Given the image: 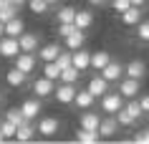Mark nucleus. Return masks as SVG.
Listing matches in <instances>:
<instances>
[{
    "instance_id": "1",
    "label": "nucleus",
    "mask_w": 149,
    "mask_h": 144,
    "mask_svg": "<svg viewBox=\"0 0 149 144\" xmlns=\"http://www.w3.org/2000/svg\"><path fill=\"white\" fill-rule=\"evenodd\" d=\"M119 94L124 96V99H136V96L141 94V81L121 76V79H119Z\"/></svg>"
},
{
    "instance_id": "2",
    "label": "nucleus",
    "mask_w": 149,
    "mask_h": 144,
    "mask_svg": "<svg viewBox=\"0 0 149 144\" xmlns=\"http://www.w3.org/2000/svg\"><path fill=\"white\" fill-rule=\"evenodd\" d=\"M124 106V96L119 94H111V91H106V94L101 96V111H106V114H116L119 109Z\"/></svg>"
},
{
    "instance_id": "3",
    "label": "nucleus",
    "mask_w": 149,
    "mask_h": 144,
    "mask_svg": "<svg viewBox=\"0 0 149 144\" xmlns=\"http://www.w3.org/2000/svg\"><path fill=\"white\" fill-rule=\"evenodd\" d=\"M38 134L40 136H46V139H51V136H56L58 134V129H61V121L56 119V116H40V121H38Z\"/></svg>"
},
{
    "instance_id": "4",
    "label": "nucleus",
    "mask_w": 149,
    "mask_h": 144,
    "mask_svg": "<svg viewBox=\"0 0 149 144\" xmlns=\"http://www.w3.org/2000/svg\"><path fill=\"white\" fill-rule=\"evenodd\" d=\"M13 66L20 68L25 76H31V73L36 71V53H25V51H20V53L13 58Z\"/></svg>"
},
{
    "instance_id": "5",
    "label": "nucleus",
    "mask_w": 149,
    "mask_h": 144,
    "mask_svg": "<svg viewBox=\"0 0 149 144\" xmlns=\"http://www.w3.org/2000/svg\"><path fill=\"white\" fill-rule=\"evenodd\" d=\"M31 88H33V94L38 96V99H48V96H53V91H56V81L46 79V76H40V79L33 81Z\"/></svg>"
},
{
    "instance_id": "6",
    "label": "nucleus",
    "mask_w": 149,
    "mask_h": 144,
    "mask_svg": "<svg viewBox=\"0 0 149 144\" xmlns=\"http://www.w3.org/2000/svg\"><path fill=\"white\" fill-rule=\"evenodd\" d=\"M18 53H20V43H18V38H13V35H3V38H0V56H3V58H15Z\"/></svg>"
},
{
    "instance_id": "7",
    "label": "nucleus",
    "mask_w": 149,
    "mask_h": 144,
    "mask_svg": "<svg viewBox=\"0 0 149 144\" xmlns=\"http://www.w3.org/2000/svg\"><path fill=\"white\" fill-rule=\"evenodd\" d=\"M53 96H56V101H58V104H63V106L73 104V96H76V83H61V86H56Z\"/></svg>"
},
{
    "instance_id": "8",
    "label": "nucleus",
    "mask_w": 149,
    "mask_h": 144,
    "mask_svg": "<svg viewBox=\"0 0 149 144\" xmlns=\"http://www.w3.org/2000/svg\"><path fill=\"white\" fill-rule=\"evenodd\" d=\"M18 43H20V51H25V53H36L40 46V38H38V33H20L18 35Z\"/></svg>"
},
{
    "instance_id": "9",
    "label": "nucleus",
    "mask_w": 149,
    "mask_h": 144,
    "mask_svg": "<svg viewBox=\"0 0 149 144\" xmlns=\"http://www.w3.org/2000/svg\"><path fill=\"white\" fill-rule=\"evenodd\" d=\"M40 109H43V104H40L38 96H33V99H25L23 104H20V111H23V116H25L28 121L36 119V116L40 114Z\"/></svg>"
},
{
    "instance_id": "10",
    "label": "nucleus",
    "mask_w": 149,
    "mask_h": 144,
    "mask_svg": "<svg viewBox=\"0 0 149 144\" xmlns=\"http://www.w3.org/2000/svg\"><path fill=\"white\" fill-rule=\"evenodd\" d=\"M61 51H63V48L58 46V43H46V46H38V51H36V56H38L40 61H43V63H48V61H56Z\"/></svg>"
},
{
    "instance_id": "11",
    "label": "nucleus",
    "mask_w": 149,
    "mask_h": 144,
    "mask_svg": "<svg viewBox=\"0 0 149 144\" xmlns=\"http://www.w3.org/2000/svg\"><path fill=\"white\" fill-rule=\"evenodd\" d=\"M119 15H121V23L124 25H136L139 23V20H144V10L139 8V5H129V8L124 10V13H119Z\"/></svg>"
},
{
    "instance_id": "12",
    "label": "nucleus",
    "mask_w": 149,
    "mask_h": 144,
    "mask_svg": "<svg viewBox=\"0 0 149 144\" xmlns=\"http://www.w3.org/2000/svg\"><path fill=\"white\" fill-rule=\"evenodd\" d=\"M25 81H28V76H25L20 68H15V66H10L8 71H5V83H8L10 88H20V86H25Z\"/></svg>"
},
{
    "instance_id": "13",
    "label": "nucleus",
    "mask_w": 149,
    "mask_h": 144,
    "mask_svg": "<svg viewBox=\"0 0 149 144\" xmlns=\"http://www.w3.org/2000/svg\"><path fill=\"white\" fill-rule=\"evenodd\" d=\"M94 101H96V96L91 94L88 88H81V91L76 88V96H73V106H76V109H81V111H84V109H91Z\"/></svg>"
},
{
    "instance_id": "14",
    "label": "nucleus",
    "mask_w": 149,
    "mask_h": 144,
    "mask_svg": "<svg viewBox=\"0 0 149 144\" xmlns=\"http://www.w3.org/2000/svg\"><path fill=\"white\" fill-rule=\"evenodd\" d=\"M124 76H129V79H144V76H147V63H144V61H136V58H134V61H129V63L124 66Z\"/></svg>"
},
{
    "instance_id": "15",
    "label": "nucleus",
    "mask_w": 149,
    "mask_h": 144,
    "mask_svg": "<svg viewBox=\"0 0 149 144\" xmlns=\"http://www.w3.org/2000/svg\"><path fill=\"white\" fill-rule=\"evenodd\" d=\"M101 76L109 81V83H111V81H119L121 76H124V66L119 63V61H109V63L101 68Z\"/></svg>"
},
{
    "instance_id": "16",
    "label": "nucleus",
    "mask_w": 149,
    "mask_h": 144,
    "mask_svg": "<svg viewBox=\"0 0 149 144\" xmlns=\"http://www.w3.org/2000/svg\"><path fill=\"white\" fill-rule=\"evenodd\" d=\"M116 131H119V121H116V116H114V114H111V116H106V119H101V124H99V136L111 139Z\"/></svg>"
},
{
    "instance_id": "17",
    "label": "nucleus",
    "mask_w": 149,
    "mask_h": 144,
    "mask_svg": "<svg viewBox=\"0 0 149 144\" xmlns=\"http://www.w3.org/2000/svg\"><path fill=\"white\" fill-rule=\"evenodd\" d=\"M99 124H101V116L91 109H84L81 114V129H88V131H99Z\"/></svg>"
},
{
    "instance_id": "18",
    "label": "nucleus",
    "mask_w": 149,
    "mask_h": 144,
    "mask_svg": "<svg viewBox=\"0 0 149 144\" xmlns=\"http://www.w3.org/2000/svg\"><path fill=\"white\" fill-rule=\"evenodd\" d=\"M86 88H88L94 96H104L106 91H109V81L99 73V76H91V79H88V86H86Z\"/></svg>"
},
{
    "instance_id": "19",
    "label": "nucleus",
    "mask_w": 149,
    "mask_h": 144,
    "mask_svg": "<svg viewBox=\"0 0 149 144\" xmlns=\"http://www.w3.org/2000/svg\"><path fill=\"white\" fill-rule=\"evenodd\" d=\"M71 63L76 66L79 71H86V68H91V51H86V48L73 51V61H71Z\"/></svg>"
},
{
    "instance_id": "20",
    "label": "nucleus",
    "mask_w": 149,
    "mask_h": 144,
    "mask_svg": "<svg viewBox=\"0 0 149 144\" xmlns=\"http://www.w3.org/2000/svg\"><path fill=\"white\" fill-rule=\"evenodd\" d=\"M73 23H76V28H79V31H88V28L94 25V13H91L88 8L76 10V18H73Z\"/></svg>"
},
{
    "instance_id": "21",
    "label": "nucleus",
    "mask_w": 149,
    "mask_h": 144,
    "mask_svg": "<svg viewBox=\"0 0 149 144\" xmlns=\"http://www.w3.org/2000/svg\"><path fill=\"white\" fill-rule=\"evenodd\" d=\"M33 136H36V127H33V121H23L20 127H15V142H31Z\"/></svg>"
},
{
    "instance_id": "22",
    "label": "nucleus",
    "mask_w": 149,
    "mask_h": 144,
    "mask_svg": "<svg viewBox=\"0 0 149 144\" xmlns=\"http://www.w3.org/2000/svg\"><path fill=\"white\" fill-rule=\"evenodd\" d=\"M63 40H66V48H68V51H79V48H84V43H86V33L76 28V31L71 33V35H66Z\"/></svg>"
},
{
    "instance_id": "23",
    "label": "nucleus",
    "mask_w": 149,
    "mask_h": 144,
    "mask_svg": "<svg viewBox=\"0 0 149 144\" xmlns=\"http://www.w3.org/2000/svg\"><path fill=\"white\" fill-rule=\"evenodd\" d=\"M81 73H84V71H79L76 66L71 63V66H66V68H61V76H58V81H61V83H76V81L81 79Z\"/></svg>"
},
{
    "instance_id": "24",
    "label": "nucleus",
    "mask_w": 149,
    "mask_h": 144,
    "mask_svg": "<svg viewBox=\"0 0 149 144\" xmlns=\"http://www.w3.org/2000/svg\"><path fill=\"white\" fill-rule=\"evenodd\" d=\"M109 61H111L109 51H96V53H91V68H94V71H101Z\"/></svg>"
},
{
    "instance_id": "25",
    "label": "nucleus",
    "mask_w": 149,
    "mask_h": 144,
    "mask_svg": "<svg viewBox=\"0 0 149 144\" xmlns=\"http://www.w3.org/2000/svg\"><path fill=\"white\" fill-rule=\"evenodd\" d=\"M23 31H25V23H23L18 15H15V18H10L8 23H5V35H13V38H18Z\"/></svg>"
},
{
    "instance_id": "26",
    "label": "nucleus",
    "mask_w": 149,
    "mask_h": 144,
    "mask_svg": "<svg viewBox=\"0 0 149 144\" xmlns=\"http://www.w3.org/2000/svg\"><path fill=\"white\" fill-rule=\"evenodd\" d=\"M3 119H8L10 124H15V127H20L23 121H28V119L23 116V111H20V106H10L8 111L3 114Z\"/></svg>"
},
{
    "instance_id": "27",
    "label": "nucleus",
    "mask_w": 149,
    "mask_h": 144,
    "mask_svg": "<svg viewBox=\"0 0 149 144\" xmlns=\"http://www.w3.org/2000/svg\"><path fill=\"white\" fill-rule=\"evenodd\" d=\"M99 139H101L99 131H88V129H79L76 131V142H81V144H96Z\"/></svg>"
},
{
    "instance_id": "28",
    "label": "nucleus",
    "mask_w": 149,
    "mask_h": 144,
    "mask_svg": "<svg viewBox=\"0 0 149 144\" xmlns=\"http://www.w3.org/2000/svg\"><path fill=\"white\" fill-rule=\"evenodd\" d=\"M25 5L31 8V13H33V15H46V13H48V8H51V3H48V0H28Z\"/></svg>"
},
{
    "instance_id": "29",
    "label": "nucleus",
    "mask_w": 149,
    "mask_h": 144,
    "mask_svg": "<svg viewBox=\"0 0 149 144\" xmlns=\"http://www.w3.org/2000/svg\"><path fill=\"white\" fill-rule=\"evenodd\" d=\"M56 18H58V23H73V18H76V8H73V5H63V8L56 13Z\"/></svg>"
},
{
    "instance_id": "30",
    "label": "nucleus",
    "mask_w": 149,
    "mask_h": 144,
    "mask_svg": "<svg viewBox=\"0 0 149 144\" xmlns=\"http://www.w3.org/2000/svg\"><path fill=\"white\" fill-rule=\"evenodd\" d=\"M43 76L51 81H58V76H61V66L56 63V61H48V63H43Z\"/></svg>"
},
{
    "instance_id": "31",
    "label": "nucleus",
    "mask_w": 149,
    "mask_h": 144,
    "mask_svg": "<svg viewBox=\"0 0 149 144\" xmlns=\"http://www.w3.org/2000/svg\"><path fill=\"white\" fill-rule=\"evenodd\" d=\"M124 109H126L129 114H132L134 119H141V116H144V109H141V104L136 101V99H129V101L124 104Z\"/></svg>"
},
{
    "instance_id": "32",
    "label": "nucleus",
    "mask_w": 149,
    "mask_h": 144,
    "mask_svg": "<svg viewBox=\"0 0 149 144\" xmlns=\"http://www.w3.org/2000/svg\"><path fill=\"white\" fill-rule=\"evenodd\" d=\"M114 116H116L119 127H132L134 121H136V119H134V116H132V114H129V111H126V109H124V106H121V109H119V111L114 114Z\"/></svg>"
},
{
    "instance_id": "33",
    "label": "nucleus",
    "mask_w": 149,
    "mask_h": 144,
    "mask_svg": "<svg viewBox=\"0 0 149 144\" xmlns=\"http://www.w3.org/2000/svg\"><path fill=\"white\" fill-rule=\"evenodd\" d=\"M134 28H136V38L141 43H149V20H139Z\"/></svg>"
},
{
    "instance_id": "34",
    "label": "nucleus",
    "mask_w": 149,
    "mask_h": 144,
    "mask_svg": "<svg viewBox=\"0 0 149 144\" xmlns=\"http://www.w3.org/2000/svg\"><path fill=\"white\" fill-rule=\"evenodd\" d=\"M71 61H73V51H68V48H66V51H61V53H58V58H56V63L61 66V68L71 66Z\"/></svg>"
},
{
    "instance_id": "35",
    "label": "nucleus",
    "mask_w": 149,
    "mask_h": 144,
    "mask_svg": "<svg viewBox=\"0 0 149 144\" xmlns=\"http://www.w3.org/2000/svg\"><path fill=\"white\" fill-rule=\"evenodd\" d=\"M0 134L5 136V139H13V136H15V124H10L8 119H3V124H0Z\"/></svg>"
},
{
    "instance_id": "36",
    "label": "nucleus",
    "mask_w": 149,
    "mask_h": 144,
    "mask_svg": "<svg viewBox=\"0 0 149 144\" xmlns=\"http://www.w3.org/2000/svg\"><path fill=\"white\" fill-rule=\"evenodd\" d=\"M73 31H76V23H58V35H61V38L71 35Z\"/></svg>"
},
{
    "instance_id": "37",
    "label": "nucleus",
    "mask_w": 149,
    "mask_h": 144,
    "mask_svg": "<svg viewBox=\"0 0 149 144\" xmlns=\"http://www.w3.org/2000/svg\"><path fill=\"white\" fill-rule=\"evenodd\" d=\"M109 3H111V8L116 10V13H124V10L129 8V5H132L129 0H109Z\"/></svg>"
},
{
    "instance_id": "38",
    "label": "nucleus",
    "mask_w": 149,
    "mask_h": 144,
    "mask_svg": "<svg viewBox=\"0 0 149 144\" xmlns=\"http://www.w3.org/2000/svg\"><path fill=\"white\" fill-rule=\"evenodd\" d=\"M134 142H136V144H149V129L136 131V134H134Z\"/></svg>"
},
{
    "instance_id": "39",
    "label": "nucleus",
    "mask_w": 149,
    "mask_h": 144,
    "mask_svg": "<svg viewBox=\"0 0 149 144\" xmlns=\"http://www.w3.org/2000/svg\"><path fill=\"white\" fill-rule=\"evenodd\" d=\"M139 104H141V109H144V114H149V94H144L139 99Z\"/></svg>"
},
{
    "instance_id": "40",
    "label": "nucleus",
    "mask_w": 149,
    "mask_h": 144,
    "mask_svg": "<svg viewBox=\"0 0 149 144\" xmlns=\"http://www.w3.org/2000/svg\"><path fill=\"white\" fill-rule=\"evenodd\" d=\"M109 0H88V5H106Z\"/></svg>"
},
{
    "instance_id": "41",
    "label": "nucleus",
    "mask_w": 149,
    "mask_h": 144,
    "mask_svg": "<svg viewBox=\"0 0 149 144\" xmlns=\"http://www.w3.org/2000/svg\"><path fill=\"white\" fill-rule=\"evenodd\" d=\"M129 3H132V5H139V8H144V5H147V0H129Z\"/></svg>"
},
{
    "instance_id": "42",
    "label": "nucleus",
    "mask_w": 149,
    "mask_h": 144,
    "mask_svg": "<svg viewBox=\"0 0 149 144\" xmlns=\"http://www.w3.org/2000/svg\"><path fill=\"white\" fill-rule=\"evenodd\" d=\"M10 3H13V5H18V8H20V5H25V3H28V0H10Z\"/></svg>"
},
{
    "instance_id": "43",
    "label": "nucleus",
    "mask_w": 149,
    "mask_h": 144,
    "mask_svg": "<svg viewBox=\"0 0 149 144\" xmlns=\"http://www.w3.org/2000/svg\"><path fill=\"white\" fill-rule=\"evenodd\" d=\"M5 35V23H0V38Z\"/></svg>"
},
{
    "instance_id": "44",
    "label": "nucleus",
    "mask_w": 149,
    "mask_h": 144,
    "mask_svg": "<svg viewBox=\"0 0 149 144\" xmlns=\"http://www.w3.org/2000/svg\"><path fill=\"white\" fill-rule=\"evenodd\" d=\"M3 101H5V91L0 88V104H3Z\"/></svg>"
},
{
    "instance_id": "45",
    "label": "nucleus",
    "mask_w": 149,
    "mask_h": 144,
    "mask_svg": "<svg viewBox=\"0 0 149 144\" xmlns=\"http://www.w3.org/2000/svg\"><path fill=\"white\" fill-rule=\"evenodd\" d=\"M10 0H0V8H5V5H8Z\"/></svg>"
},
{
    "instance_id": "46",
    "label": "nucleus",
    "mask_w": 149,
    "mask_h": 144,
    "mask_svg": "<svg viewBox=\"0 0 149 144\" xmlns=\"http://www.w3.org/2000/svg\"><path fill=\"white\" fill-rule=\"evenodd\" d=\"M3 142H5V136H3V134H0V144H3Z\"/></svg>"
},
{
    "instance_id": "47",
    "label": "nucleus",
    "mask_w": 149,
    "mask_h": 144,
    "mask_svg": "<svg viewBox=\"0 0 149 144\" xmlns=\"http://www.w3.org/2000/svg\"><path fill=\"white\" fill-rule=\"evenodd\" d=\"M48 3H51V5H53V3H58V0H48Z\"/></svg>"
},
{
    "instance_id": "48",
    "label": "nucleus",
    "mask_w": 149,
    "mask_h": 144,
    "mask_svg": "<svg viewBox=\"0 0 149 144\" xmlns=\"http://www.w3.org/2000/svg\"><path fill=\"white\" fill-rule=\"evenodd\" d=\"M0 124H3V119H0Z\"/></svg>"
}]
</instances>
